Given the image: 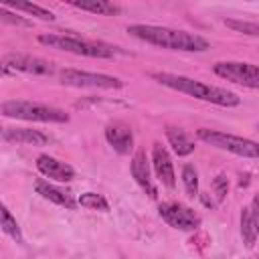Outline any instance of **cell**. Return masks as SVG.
I'll list each match as a JSON object with an SVG mask.
<instances>
[{
  "label": "cell",
  "instance_id": "obj_1",
  "mask_svg": "<svg viewBox=\"0 0 259 259\" xmlns=\"http://www.w3.org/2000/svg\"><path fill=\"white\" fill-rule=\"evenodd\" d=\"M127 32L144 42L170 49V51H186V53H202L208 49V40L200 34L176 30L168 26H154V24H132L127 26Z\"/></svg>",
  "mask_w": 259,
  "mask_h": 259
},
{
  "label": "cell",
  "instance_id": "obj_2",
  "mask_svg": "<svg viewBox=\"0 0 259 259\" xmlns=\"http://www.w3.org/2000/svg\"><path fill=\"white\" fill-rule=\"evenodd\" d=\"M152 79H156L158 83H162L170 89H176L180 93H186V95L202 99V101H210V103L221 105V107H235V105L241 103L237 93L227 91L223 87L206 85V83H202L198 79H192V77H186V75H176V73L162 71V73H152Z\"/></svg>",
  "mask_w": 259,
  "mask_h": 259
},
{
  "label": "cell",
  "instance_id": "obj_3",
  "mask_svg": "<svg viewBox=\"0 0 259 259\" xmlns=\"http://www.w3.org/2000/svg\"><path fill=\"white\" fill-rule=\"evenodd\" d=\"M38 42L47 45L51 49L75 53L81 57H93V59H111L119 53L117 47H111L105 42H95V40H85V38L71 36V34H51V32L38 34Z\"/></svg>",
  "mask_w": 259,
  "mask_h": 259
},
{
  "label": "cell",
  "instance_id": "obj_4",
  "mask_svg": "<svg viewBox=\"0 0 259 259\" xmlns=\"http://www.w3.org/2000/svg\"><path fill=\"white\" fill-rule=\"evenodd\" d=\"M0 111L6 117H16V119H24V121H45V123H67L69 121V115L59 107L22 101V99L4 101L0 105Z\"/></svg>",
  "mask_w": 259,
  "mask_h": 259
},
{
  "label": "cell",
  "instance_id": "obj_5",
  "mask_svg": "<svg viewBox=\"0 0 259 259\" xmlns=\"http://www.w3.org/2000/svg\"><path fill=\"white\" fill-rule=\"evenodd\" d=\"M198 140H202L208 146H214L219 150H227L231 154L243 156V158H257L259 160V144L241 136H233V134H225V132H217V130H198L196 132Z\"/></svg>",
  "mask_w": 259,
  "mask_h": 259
},
{
  "label": "cell",
  "instance_id": "obj_6",
  "mask_svg": "<svg viewBox=\"0 0 259 259\" xmlns=\"http://www.w3.org/2000/svg\"><path fill=\"white\" fill-rule=\"evenodd\" d=\"M214 73L225 81L259 89V65L243 63V61H219L214 65Z\"/></svg>",
  "mask_w": 259,
  "mask_h": 259
},
{
  "label": "cell",
  "instance_id": "obj_7",
  "mask_svg": "<svg viewBox=\"0 0 259 259\" xmlns=\"http://www.w3.org/2000/svg\"><path fill=\"white\" fill-rule=\"evenodd\" d=\"M59 81L69 87H95V89H119L123 83L117 77L103 73H89L79 69H61Z\"/></svg>",
  "mask_w": 259,
  "mask_h": 259
},
{
  "label": "cell",
  "instance_id": "obj_8",
  "mask_svg": "<svg viewBox=\"0 0 259 259\" xmlns=\"http://www.w3.org/2000/svg\"><path fill=\"white\" fill-rule=\"evenodd\" d=\"M10 69L30 73V75H53L55 73V65L51 61H45L32 55H22V53H8L2 57V71L10 73Z\"/></svg>",
  "mask_w": 259,
  "mask_h": 259
},
{
  "label": "cell",
  "instance_id": "obj_9",
  "mask_svg": "<svg viewBox=\"0 0 259 259\" xmlns=\"http://www.w3.org/2000/svg\"><path fill=\"white\" fill-rule=\"evenodd\" d=\"M158 212L170 227L180 231H194L200 225V217L182 202H162L158 206Z\"/></svg>",
  "mask_w": 259,
  "mask_h": 259
},
{
  "label": "cell",
  "instance_id": "obj_10",
  "mask_svg": "<svg viewBox=\"0 0 259 259\" xmlns=\"http://www.w3.org/2000/svg\"><path fill=\"white\" fill-rule=\"evenodd\" d=\"M152 166H154V172H156L158 180H160L166 188H174V184H176V174H174V166H172L170 154H168V150H166L162 144H158V142L152 146Z\"/></svg>",
  "mask_w": 259,
  "mask_h": 259
},
{
  "label": "cell",
  "instance_id": "obj_11",
  "mask_svg": "<svg viewBox=\"0 0 259 259\" xmlns=\"http://www.w3.org/2000/svg\"><path fill=\"white\" fill-rule=\"evenodd\" d=\"M105 140L117 154H130L134 148V132L123 121H109L105 125Z\"/></svg>",
  "mask_w": 259,
  "mask_h": 259
},
{
  "label": "cell",
  "instance_id": "obj_12",
  "mask_svg": "<svg viewBox=\"0 0 259 259\" xmlns=\"http://www.w3.org/2000/svg\"><path fill=\"white\" fill-rule=\"evenodd\" d=\"M36 168L42 176L51 178V180H57V182H69L75 178V170L67 164V162H61L49 154H40L36 158Z\"/></svg>",
  "mask_w": 259,
  "mask_h": 259
},
{
  "label": "cell",
  "instance_id": "obj_13",
  "mask_svg": "<svg viewBox=\"0 0 259 259\" xmlns=\"http://www.w3.org/2000/svg\"><path fill=\"white\" fill-rule=\"evenodd\" d=\"M130 170H132L134 180L148 192V196H150V198H156V196H158V190H156V186H154V182H152V176H150V162H148L144 150H136V154L132 156Z\"/></svg>",
  "mask_w": 259,
  "mask_h": 259
},
{
  "label": "cell",
  "instance_id": "obj_14",
  "mask_svg": "<svg viewBox=\"0 0 259 259\" xmlns=\"http://www.w3.org/2000/svg\"><path fill=\"white\" fill-rule=\"evenodd\" d=\"M2 140L10 144H26V146H45L49 144V136L30 130V127H2Z\"/></svg>",
  "mask_w": 259,
  "mask_h": 259
},
{
  "label": "cell",
  "instance_id": "obj_15",
  "mask_svg": "<svg viewBox=\"0 0 259 259\" xmlns=\"http://www.w3.org/2000/svg\"><path fill=\"white\" fill-rule=\"evenodd\" d=\"M34 188H36V192H38L42 198H47V200H51V202H55V204H59V206L75 208V206L79 204V202L73 198L71 192H65V190H61V188H57V186H53V184H49V182H45V180H38V182L34 184Z\"/></svg>",
  "mask_w": 259,
  "mask_h": 259
},
{
  "label": "cell",
  "instance_id": "obj_16",
  "mask_svg": "<svg viewBox=\"0 0 259 259\" xmlns=\"http://www.w3.org/2000/svg\"><path fill=\"white\" fill-rule=\"evenodd\" d=\"M166 138L178 156H188L194 152V142L180 127H166Z\"/></svg>",
  "mask_w": 259,
  "mask_h": 259
},
{
  "label": "cell",
  "instance_id": "obj_17",
  "mask_svg": "<svg viewBox=\"0 0 259 259\" xmlns=\"http://www.w3.org/2000/svg\"><path fill=\"white\" fill-rule=\"evenodd\" d=\"M75 8L85 10V12H93V14H117L119 6L107 2V0H73L71 2Z\"/></svg>",
  "mask_w": 259,
  "mask_h": 259
},
{
  "label": "cell",
  "instance_id": "obj_18",
  "mask_svg": "<svg viewBox=\"0 0 259 259\" xmlns=\"http://www.w3.org/2000/svg\"><path fill=\"white\" fill-rule=\"evenodd\" d=\"M257 235H259L257 225H255V221H253V217H251V210H249V206H247V208L241 210V237H243V243H245L247 247H253Z\"/></svg>",
  "mask_w": 259,
  "mask_h": 259
},
{
  "label": "cell",
  "instance_id": "obj_19",
  "mask_svg": "<svg viewBox=\"0 0 259 259\" xmlns=\"http://www.w3.org/2000/svg\"><path fill=\"white\" fill-rule=\"evenodd\" d=\"M2 6H12L14 10L28 12V14H32V16H36V18H40V20H55V14H53L51 10H47V8L38 6V4H32V2H14V0H8V2H4Z\"/></svg>",
  "mask_w": 259,
  "mask_h": 259
},
{
  "label": "cell",
  "instance_id": "obj_20",
  "mask_svg": "<svg viewBox=\"0 0 259 259\" xmlns=\"http://www.w3.org/2000/svg\"><path fill=\"white\" fill-rule=\"evenodd\" d=\"M0 212H2V231H4L6 235H10L16 243H22L24 239H22V233H20V227H18L16 219L10 214V210H8L6 206H2Z\"/></svg>",
  "mask_w": 259,
  "mask_h": 259
},
{
  "label": "cell",
  "instance_id": "obj_21",
  "mask_svg": "<svg viewBox=\"0 0 259 259\" xmlns=\"http://www.w3.org/2000/svg\"><path fill=\"white\" fill-rule=\"evenodd\" d=\"M77 202L85 208H91V210H103V212L109 210V202L103 198V194H97V192H85L79 196Z\"/></svg>",
  "mask_w": 259,
  "mask_h": 259
},
{
  "label": "cell",
  "instance_id": "obj_22",
  "mask_svg": "<svg viewBox=\"0 0 259 259\" xmlns=\"http://www.w3.org/2000/svg\"><path fill=\"white\" fill-rule=\"evenodd\" d=\"M182 182H184L186 194L194 198V196L198 194V174H196L194 166L184 164V168H182Z\"/></svg>",
  "mask_w": 259,
  "mask_h": 259
},
{
  "label": "cell",
  "instance_id": "obj_23",
  "mask_svg": "<svg viewBox=\"0 0 259 259\" xmlns=\"http://www.w3.org/2000/svg\"><path fill=\"white\" fill-rule=\"evenodd\" d=\"M229 28L243 32V34H251V36H259V24L257 22H247V20H233V18H225L223 20Z\"/></svg>",
  "mask_w": 259,
  "mask_h": 259
},
{
  "label": "cell",
  "instance_id": "obj_24",
  "mask_svg": "<svg viewBox=\"0 0 259 259\" xmlns=\"http://www.w3.org/2000/svg\"><path fill=\"white\" fill-rule=\"evenodd\" d=\"M0 22H2V24L24 26V28L32 26V22H30V20H26V18H22V16H18V14H14V12H10L6 6H0Z\"/></svg>",
  "mask_w": 259,
  "mask_h": 259
},
{
  "label": "cell",
  "instance_id": "obj_25",
  "mask_svg": "<svg viewBox=\"0 0 259 259\" xmlns=\"http://www.w3.org/2000/svg\"><path fill=\"white\" fill-rule=\"evenodd\" d=\"M212 186H214V194H217V200H219V202H221V200H225V196H227V190H229V182H227V178H225L223 174H219V176L214 178Z\"/></svg>",
  "mask_w": 259,
  "mask_h": 259
},
{
  "label": "cell",
  "instance_id": "obj_26",
  "mask_svg": "<svg viewBox=\"0 0 259 259\" xmlns=\"http://www.w3.org/2000/svg\"><path fill=\"white\" fill-rule=\"evenodd\" d=\"M249 210H251V217H253V221H255V225H257V231H259V194L253 198Z\"/></svg>",
  "mask_w": 259,
  "mask_h": 259
}]
</instances>
